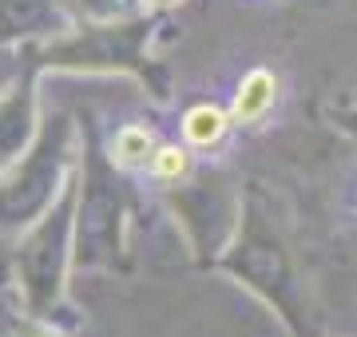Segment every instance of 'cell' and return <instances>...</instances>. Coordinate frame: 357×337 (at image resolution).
Listing matches in <instances>:
<instances>
[{"label":"cell","instance_id":"1","mask_svg":"<svg viewBox=\"0 0 357 337\" xmlns=\"http://www.w3.org/2000/svg\"><path fill=\"white\" fill-rule=\"evenodd\" d=\"M278 104H282V76L270 64H255L238 76V84L230 91L227 111H230V123L234 127L255 131L278 111Z\"/></svg>","mask_w":357,"mask_h":337},{"label":"cell","instance_id":"2","mask_svg":"<svg viewBox=\"0 0 357 337\" xmlns=\"http://www.w3.org/2000/svg\"><path fill=\"white\" fill-rule=\"evenodd\" d=\"M230 131H234L230 111L218 104V100H199V104H191L178 116V135H183V143L195 147V151H218V147L227 143Z\"/></svg>","mask_w":357,"mask_h":337},{"label":"cell","instance_id":"3","mask_svg":"<svg viewBox=\"0 0 357 337\" xmlns=\"http://www.w3.org/2000/svg\"><path fill=\"white\" fill-rule=\"evenodd\" d=\"M155 147H159V131L151 123H123V127H115L112 143H107V159H112V167L131 175V171H147Z\"/></svg>","mask_w":357,"mask_h":337},{"label":"cell","instance_id":"4","mask_svg":"<svg viewBox=\"0 0 357 337\" xmlns=\"http://www.w3.org/2000/svg\"><path fill=\"white\" fill-rule=\"evenodd\" d=\"M195 159H199V151L187 147L183 139H159L151 163H147V175H151L155 182L175 187V182H187L195 175Z\"/></svg>","mask_w":357,"mask_h":337},{"label":"cell","instance_id":"5","mask_svg":"<svg viewBox=\"0 0 357 337\" xmlns=\"http://www.w3.org/2000/svg\"><path fill=\"white\" fill-rule=\"evenodd\" d=\"M171 4H178V0H139L143 13H159V8H171Z\"/></svg>","mask_w":357,"mask_h":337}]
</instances>
